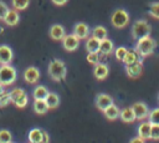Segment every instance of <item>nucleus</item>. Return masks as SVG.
<instances>
[{"label": "nucleus", "instance_id": "7c9ffc66", "mask_svg": "<svg viewBox=\"0 0 159 143\" xmlns=\"http://www.w3.org/2000/svg\"><path fill=\"white\" fill-rule=\"evenodd\" d=\"M101 60V53L99 52H88L87 53V61L92 65H97Z\"/></svg>", "mask_w": 159, "mask_h": 143}, {"label": "nucleus", "instance_id": "bb28decb", "mask_svg": "<svg viewBox=\"0 0 159 143\" xmlns=\"http://www.w3.org/2000/svg\"><path fill=\"white\" fill-rule=\"evenodd\" d=\"M107 35H108V32H107V29H106L104 26H96V27L92 30V36L96 37V39H98V40L106 39Z\"/></svg>", "mask_w": 159, "mask_h": 143}, {"label": "nucleus", "instance_id": "f704fd0d", "mask_svg": "<svg viewBox=\"0 0 159 143\" xmlns=\"http://www.w3.org/2000/svg\"><path fill=\"white\" fill-rule=\"evenodd\" d=\"M7 11H9V6L4 1L0 0V20H4V17L7 14Z\"/></svg>", "mask_w": 159, "mask_h": 143}, {"label": "nucleus", "instance_id": "e433bc0d", "mask_svg": "<svg viewBox=\"0 0 159 143\" xmlns=\"http://www.w3.org/2000/svg\"><path fill=\"white\" fill-rule=\"evenodd\" d=\"M41 143H50V136H48V133L46 131L42 132V141H41Z\"/></svg>", "mask_w": 159, "mask_h": 143}, {"label": "nucleus", "instance_id": "79ce46f5", "mask_svg": "<svg viewBox=\"0 0 159 143\" xmlns=\"http://www.w3.org/2000/svg\"><path fill=\"white\" fill-rule=\"evenodd\" d=\"M158 101H159V97H158Z\"/></svg>", "mask_w": 159, "mask_h": 143}, {"label": "nucleus", "instance_id": "c9c22d12", "mask_svg": "<svg viewBox=\"0 0 159 143\" xmlns=\"http://www.w3.org/2000/svg\"><path fill=\"white\" fill-rule=\"evenodd\" d=\"M7 102H10V95L9 93H0V106H5Z\"/></svg>", "mask_w": 159, "mask_h": 143}, {"label": "nucleus", "instance_id": "4be33fe9", "mask_svg": "<svg viewBox=\"0 0 159 143\" xmlns=\"http://www.w3.org/2000/svg\"><path fill=\"white\" fill-rule=\"evenodd\" d=\"M119 117L123 122L125 123H132L135 121V116H134V112L132 109V107H127V108H123L120 109V113H119Z\"/></svg>", "mask_w": 159, "mask_h": 143}, {"label": "nucleus", "instance_id": "412c9836", "mask_svg": "<svg viewBox=\"0 0 159 143\" xmlns=\"http://www.w3.org/2000/svg\"><path fill=\"white\" fill-rule=\"evenodd\" d=\"M32 107H34V111H35L37 114H45V113H47V111L50 109L45 99H34Z\"/></svg>", "mask_w": 159, "mask_h": 143}, {"label": "nucleus", "instance_id": "58836bf2", "mask_svg": "<svg viewBox=\"0 0 159 143\" xmlns=\"http://www.w3.org/2000/svg\"><path fill=\"white\" fill-rule=\"evenodd\" d=\"M55 5H57V6H62V5H65V4H67V1L68 0H51Z\"/></svg>", "mask_w": 159, "mask_h": 143}, {"label": "nucleus", "instance_id": "393cba45", "mask_svg": "<svg viewBox=\"0 0 159 143\" xmlns=\"http://www.w3.org/2000/svg\"><path fill=\"white\" fill-rule=\"evenodd\" d=\"M42 129L40 128H34L29 132V142L30 143H41L42 141Z\"/></svg>", "mask_w": 159, "mask_h": 143}, {"label": "nucleus", "instance_id": "ddd939ff", "mask_svg": "<svg viewBox=\"0 0 159 143\" xmlns=\"http://www.w3.org/2000/svg\"><path fill=\"white\" fill-rule=\"evenodd\" d=\"M66 35V30L62 25L60 24H53L51 27H50V37L55 41H62V39L65 37Z\"/></svg>", "mask_w": 159, "mask_h": 143}, {"label": "nucleus", "instance_id": "b1692460", "mask_svg": "<svg viewBox=\"0 0 159 143\" xmlns=\"http://www.w3.org/2000/svg\"><path fill=\"white\" fill-rule=\"evenodd\" d=\"M45 101H46L48 108H56L60 104V97L55 92H48L47 96L45 97Z\"/></svg>", "mask_w": 159, "mask_h": 143}, {"label": "nucleus", "instance_id": "a211bd4d", "mask_svg": "<svg viewBox=\"0 0 159 143\" xmlns=\"http://www.w3.org/2000/svg\"><path fill=\"white\" fill-rule=\"evenodd\" d=\"M113 50H114V45H113V42H112V40H109V39H103V40H101V44H99V53L101 55H103V56H108V55H111L112 52H113Z\"/></svg>", "mask_w": 159, "mask_h": 143}, {"label": "nucleus", "instance_id": "c756f323", "mask_svg": "<svg viewBox=\"0 0 159 143\" xmlns=\"http://www.w3.org/2000/svg\"><path fill=\"white\" fill-rule=\"evenodd\" d=\"M11 139L12 136L7 129H0V143H10Z\"/></svg>", "mask_w": 159, "mask_h": 143}, {"label": "nucleus", "instance_id": "c85d7f7f", "mask_svg": "<svg viewBox=\"0 0 159 143\" xmlns=\"http://www.w3.org/2000/svg\"><path fill=\"white\" fill-rule=\"evenodd\" d=\"M148 121L152 124H159V108H155L148 113Z\"/></svg>", "mask_w": 159, "mask_h": 143}, {"label": "nucleus", "instance_id": "f3484780", "mask_svg": "<svg viewBox=\"0 0 159 143\" xmlns=\"http://www.w3.org/2000/svg\"><path fill=\"white\" fill-rule=\"evenodd\" d=\"M109 73V68L106 63H101L98 62L97 65H94V68H93V75L97 80H104Z\"/></svg>", "mask_w": 159, "mask_h": 143}, {"label": "nucleus", "instance_id": "aec40b11", "mask_svg": "<svg viewBox=\"0 0 159 143\" xmlns=\"http://www.w3.org/2000/svg\"><path fill=\"white\" fill-rule=\"evenodd\" d=\"M99 44H101V40H98L93 36H91V37L88 36L86 39V44H84L87 52H98L99 51Z\"/></svg>", "mask_w": 159, "mask_h": 143}, {"label": "nucleus", "instance_id": "9d476101", "mask_svg": "<svg viewBox=\"0 0 159 143\" xmlns=\"http://www.w3.org/2000/svg\"><path fill=\"white\" fill-rule=\"evenodd\" d=\"M14 58V52L10 46L0 45V65H10Z\"/></svg>", "mask_w": 159, "mask_h": 143}, {"label": "nucleus", "instance_id": "72a5a7b5", "mask_svg": "<svg viewBox=\"0 0 159 143\" xmlns=\"http://www.w3.org/2000/svg\"><path fill=\"white\" fill-rule=\"evenodd\" d=\"M150 139H159V124H152L150 127Z\"/></svg>", "mask_w": 159, "mask_h": 143}, {"label": "nucleus", "instance_id": "a19ab883", "mask_svg": "<svg viewBox=\"0 0 159 143\" xmlns=\"http://www.w3.org/2000/svg\"><path fill=\"white\" fill-rule=\"evenodd\" d=\"M10 143H14V142H12V141H11V142H10Z\"/></svg>", "mask_w": 159, "mask_h": 143}, {"label": "nucleus", "instance_id": "9b49d317", "mask_svg": "<svg viewBox=\"0 0 159 143\" xmlns=\"http://www.w3.org/2000/svg\"><path fill=\"white\" fill-rule=\"evenodd\" d=\"M113 104V98L107 93H98L96 97V106L99 111H104L107 107Z\"/></svg>", "mask_w": 159, "mask_h": 143}, {"label": "nucleus", "instance_id": "6e6552de", "mask_svg": "<svg viewBox=\"0 0 159 143\" xmlns=\"http://www.w3.org/2000/svg\"><path fill=\"white\" fill-rule=\"evenodd\" d=\"M132 109H133V112H134L135 119H138V121H144L145 118H148L149 109H148V106H147L144 102H135V103L132 106Z\"/></svg>", "mask_w": 159, "mask_h": 143}, {"label": "nucleus", "instance_id": "7ed1b4c3", "mask_svg": "<svg viewBox=\"0 0 159 143\" xmlns=\"http://www.w3.org/2000/svg\"><path fill=\"white\" fill-rule=\"evenodd\" d=\"M17 72L11 65H0V83L2 86H10L16 81Z\"/></svg>", "mask_w": 159, "mask_h": 143}, {"label": "nucleus", "instance_id": "5701e85b", "mask_svg": "<svg viewBox=\"0 0 159 143\" xmlns=\"http://www.w3.org/2000/svg\"><path fill=\"white\" fill-rule=\"evenodd\" d=\"M103 113H104V116H106L109 121H114V119H117V118L119 117L120 109L113 103V104H111L109 107H107V108L103 111Z\"/></svg>", "mask_w": 159, "mask_h": 143}, {"label": "nucleus", "instance_id": "20e7f679", "mask_svg": "<svg viewBox=\"0 0 159 143\" xmlns=\"http://www.w3.org/2000/svg\"><path fill=\"white\" fill-rule=\"evenodd\" d=\"M150 31H152V27L145 20H137L132 26V36L135 40L149 36Z\"/></svg>", "mask_w": 159, "mask_h": 143}, {"label": "nucleus", "instance_id": "1a4fd4ad", "mask_svg": "<svg viewBox=\"0 0 159 143\" xmlns=\"http://www.w3.org/2000/svg\"><path fill=\"white\" fill-rule=\"evenodd\" d=\"M22 76H24V80H25L27 83L34 85V83H36V82L40 80V71H39L37 67L30 66V67H27V68L24 71Z\"/></svg>", "mask_w": 159, "mask_h": 143}, {"label": "nucleus", "instance_id": "a878e982", "mask_svg": "<svg viewBox=\"0 0 159 143\" xmlns=\"http://www.w3.org/2000/svg\"><path fill=\"white\" fill-rule=\"evenodd\" d=\"M47 93H48V90L45 86H37L32 91V97L34 99H45Z\"/></svg>", "mask_w": 159, "mask_h": 143}, {"label": "nucleus", "instance_id": "dca6fc26", "mask_svg": "<svg viewBox=\"0 0 159 143\" xmlns=\"http://www.w3.org/2000/svg\"><path fill=\"white\" fill-rule=\"evenodd\" d=\"M2 21H4L7 26H16V25L19 24V21H20V15H19L17 10H15V9H9V11H7V14H6V16L4 17Z\"/></svg>", "mask_w": 159, "mask_h": 143}, {"label": "nucleus", "instance_id": "f8f14e48", "mask_svg": "<svg viewBox=\"0 0 159 143\" xmlns=\"http://www.w3.org/2000/svg\"><path fill=\"white\" fill-rule=\"evenodd\" d=\"M73 35H76L80 40L82 39H87L89 36V27L87 24L84 22H77L75 26H73Z\"/></svg>", "mask_w": 159, "mask_h": 143}, {"label": "nucleus", "instance_id": "2f4dec72", "mask_svg": "<svg viewBox=\"0 0 159 143\" xmlns=\"http://www.w3.org/2000/svg\"><path fill=\"white\" fill-rule=\"evenodd\" d=\"M149 15L152 17L159 19V1L150 4V6H149Z\"/></svg>", "mask_w": 159, "mask_h": 143}, {"label": "nucleus", "instance_id": "4468645a", "mask_svg": "<svg viewBox=\"0 0 159 143\" xmlns=\"http://www.w3.org/2000/svg\"><path fill=\"white\" fill-rule=\"evenodd\" d=\"M125 72L130 78H138L143 72V65L142 62H135L132 65L125 66Z\"/></svg>", "mask_w": 159, "mask_h": 143}, {"label": "nucleus", "instance_id": "423d86ee", "mask_svg": "<svg viewBox=\"0 0 159 143\" xmlns=\"http://www.w3.org/2000/svg\"><path fill=\"white\" fill-rule=\"evenodd\" d=\"M111 24L117 29H123L129 24V14L124 9H117L111 16Z\"/></svg>", "mask_w": 159, "mask_h": 143}, {"label": "nucleus", "instance_id": "2eb2a0df", "mask_svg": "<svg viewBox=\"0 0 159 143\" xmlns=\"http://www.w3.org/2000/svg\"><path fill=\"white\" fill-rule=\"evenodd\" d=\"M143 57L139 55V52L134 48V50H128L124 58L122 60L123 63L127 66V65H132V63H135V62H142Z\"/></svg>", "mask_w": 159, "mask_h": 143}, {"label": "nucleus", "instance_id": "ea45409f", "mask_svg": "<svg viewBox=\"0 0 159 143\" xmlns=\"http://www.w3.org/2000/svg\"><path fill=\"white\" fill-rule=\"evenodd\" d=\"M1 92H4V86L0 83V93H1Z\"/></svg>", "mask_w": 159, "mask_h": 143}, {"label": "nucleus", "instance_id": "cd10ccee", "mask_svg": "<svg viewBox=\"0 0 159 143\" xmlns=\"http://www.w3.org/2000/svg\"><path fill=\"white\" fill-rule=\"evenodd\" d=\"M11 5L15 10H25L30 5V0H11Z\"/></svg>", "mask_w": 159, "mask_h": 143}, {"label": "nucleus", "instance_id": "f03ea898", "mask_svg": "<svg viewBox=\"0 0 159 143\" xmlns=\"http://www.w3.org/2000/svg\"><path fill=\"white\" fill-rule=\"evenodd\" d=\"M155 45H157L155 41L150 36H147V37H143V39L137 40L135 50L139 52V55L142 57H147V56H149V55H152L154 52Z\"/></svg>", "mask_w": 159, "mask_h": 143}, {"label": "nucleus", "instance_id": "0eeeda50", "mask_svg": "<svg viewBox=\"0 0 159 143\" xmlns=\"http://www.w3.org/2000/svg\"><path fill=\"white\" fill-rule=\"evenodd\" d=\"M80 45V39L73 34H66L62 39V46L66 51H75Z\"/></svg>", "mask_w": 159, "mask_h": 143}, {"label": "nucleus", "instance_id": "39448f33", "mask_svg": "<svg viewBox=\"0 0 159 143\" xmlns=\"http://www.w3.org/2000/svg\"><path fill=\"white\" fill-rule=\"evenodd\" d=\"M10 102H12L16 107L19 108H24L27 106L29 103V97H27V93L25 90L22 88H12L10 91Z\"/></svg>", "mask_w": 159, "mask_h": 143}, {"label": "nucleus", "instance_id": "4c0bfd02", "mask_svg": "<svg viewBox=\"0 0 159 143\" xmlns=\"http://www.w3.org/2000/svg\"><path fill=\"white\" fill-rule=\"evenodd\" d=\"M129 143H145V139H143L140 137H134L129 141Z\"/></svg>", "mask_w": 159, "mask_h": 143}, {"label": "nucleus", "instance_id": "6ab92c4d", "mask_svg": "<svg viewBox=\"0 0 159 143\" xmlns=\"http://www.w3.org/2000/svg\"><path fill=\"white\" fill-rule=\"evenodd\" d=\"M150 127L152 123L149 121H142L140 124L138 126V137L143 139H149L150 138Z\"/></svg>", "mask_w": 159, "mask_h": 143}, {"label": "nucleus", "instance_id": "473e14b6", "mask_svg": "<svg viewBox=\"0 0 159 143\" xmlns=\"http://www.w3.org/2000/svg\"><path fill=\"white\" fill-rule=\"evenodd\" d=\"M127 51H128V50H127L124 46L117 47V48H116V51H114V56H116V58H117L118 61H122V60L124 58V56H125Z\"/></svg>", "mask_w": 159, "mask_h": 143}, {"label": "nucleus", "instance_id": "f257e3e1", "mask_svg": "<svg viewBox=\"0 0 159 143\" xmlns=\"http://www.w3.org/2000/svg\"><path fill=\"white\" fill-rule=\"evenodd\" d=\"M48 75L53 80V81H61L66 77V73H67V68H66V65L63 61L61 60H51L50 63H48Z\"/></svg>", "mask_w": 159, "mask_h": 143}]
</instances>
